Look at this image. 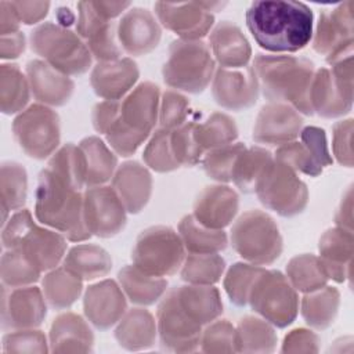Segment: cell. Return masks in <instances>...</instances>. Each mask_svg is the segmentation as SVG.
I'll list each match as a JSON object with an SVG mask.
<instances>
[{"label": "cell", "instance_id": "cell-1", "mask_svg": "<svg viewBox=\"0 0 354 354\" xmlns=\"http://www.w3.org/2000/svg\"><path fill=\"white\" fill-rule=\"evenodd\" d=\"M245 19L256 43L270 53H296L313 39L314 14L301 1H253Z\"/></svg>", "mask_w": 354, "mask_h": 354}, {"label": "cell", "instance_id": "cell-2", "mask_svg": "<svg viewBox=\"0 0 354 354\" xmlns=\"http://www.w3.org/2000/svg\"><path fill=\"white\" fill-rule=\"evenodd\" d=\"M259 88L270 102H282L299 113L314 115L310 104V88L314 64L292 55L257 54L252 65Z\"/></svg>", "mask_w": 354, "mask_h": 354}, {"label": "cell", "instance_id": "cell-3", "mask_svg": "<svg viewBox=\"0 0 354 354\" xmlns=\"http://www.w3.org/2000/svg\"><path fill=\"white\" fill-rule=\"evenodd\" d=\"M159 87L140 83L119 101V112L104 136L111 149L120 156L133 155L149 137L159 116Z\"/></svg>", "mask_w": 354, "mask_h": 354}, {"label": "cell", "instance_id": "cell-4", "mask_svg": "<svg viewBox=\"0 0 354 354\" xmlns=\"http://www.w3.org/2000/svg\"><path fill=\"white\" fill-rule=\"evenodd\" d=\"M35 216L66 239L82 242L91 236L86 227L83 195L47 167L39 174L36 187Z\"/></svg>", "mask_w": 354, "mask_h": 354}, {"label": "cell", "instance_id": "cell-5", "mask_svg": "<svg viewBox=\"0 0 354 354\" xmlns=\"http://www.w3.org/2000/svg\"><path fill=\"white\" fill-rule=\"evenodd\" d=\"M1 241L4 249L18 252L40 272L54 270L66 250L65 236L36 225L26 209L17 212L3 225Z\"/></svg>", "mask_w": 354, "mask_h": 354}, {"label": "cell", "instance_id": "cell-6", "mask_svg": "<svg viewBox=\"0 0 354 354\" xmlns=\"http://www.w3.org/2000/svg\"><path fill=\"white\" fill-rule=\"evenodd\" d=\"M214 58L202 40L177 39L169 47L163 65V80L171 88L187 93H202L214 76Z\"/></svg>", "mask_w": 354, "mask_h": 354}, {"label": "cell", "instance_id": "cell-7", "mask_svg": "<svg viewBox=\"0 0 354 354\" xmlns=\"http://www.w3.org/2000/svg\"><path fill=\"white\" fill-rule=\"evenodd\" d=\"M30 47L47 64L66 76L82 75L91 66L93 55L82 37L58 24L39 25L30 35Z\"/></svg>", "mask_w": 354, "mask_h": 354}, {"label": "cell", "instance_id": "cell-8", "mask_svg": "<svg viewBox=\"0 0 354 354\" xmlns=\"http://www.w3.org/2000/svg\"><path fill=\"white\" fill-rule=\"evenodd\" d=\"M230 239L234 250L250 264H271L282 253L278 225L261 210L243 213L231 227Z\"/></svg>", "mask_w": 354, "mask_h": 354}, {"label": "cell", "instance_id": "cell-9", "mask_svg": "<svg viewBox=\"0 0 354 354\" xmlns=\"http://www.w3.org/2000/svg\"><path fill=\"white\" fill-rule=\"evenodd\" d=\"M185 259V248L180 235L170 227L155 225L144 230L133 248V266L153 277L177 272Z\"/></svg>", "mask_w": 354, "mask_h": 354}, {"label": "cell", "instance_id": "cell-10", "mask_svg": "<svg viewBox=\"0 0 354 354\" xmlns=\"http://www.w3.org/2000/svg\"><path fill=\"white\" fill-rule=\"evenodd\" d=\"M329 65L330 69L321 68L314 73L310 104L314 113L332 119L348 113L353 106V55Z\"/></svg>", "mask_w": 354, "mask_h": 354}, {"label": "cell", "instance_id": "cell-11", "mask_svg": "<svg viewBox=\"0 0 354 354\" xmlns=\"http://www.w3.org/2000/svg\"><path fill=\"white\" fill-rule=\"evenodd\" d=\"M254 192L259 201L282 217H293L308 202L307 185L286 163L272 159L257 181Z\"/></svg>", "mask_w": 354, "mask_h": 354}, {"label": "cell", "instance_id": "cell-12", "mask_svg": "<svg viewBox=\"0 0 354 354\" xmlns=\"http://www.w3.org/2000/svg\"><path fill=\"white\" fill-rule=\"evenodd\" d=\"M248 304L267 322L285 328L299 311V297L286 275L275 270H263L249 293Z\"/></svg>", "mask_w": 354, "mask_h": 354}, {"label": "cell", "instance_id": "cell-13", "mask_svg": "<svg viewBox=\"0 0 354 354\" xmlns=\"http://www.w3.org/2000/svg\"><path fill=\"white\" fill-rule=\"evenodd\" d=\"M12 133L28 156L44 159L53 155L59 144V118L51 108L33 104L14 119Z\"/></svg>", "mask_w": 354, "mask_h": 354}, {"label": "cell", "instance_id": "cell-14", "mask_svg": "<svg viewBox=\"0 0 354 354\" xmlns=\"http://www.w3.org/2000/svg\"><path fill=\"white\" fill-rule=\"evenodd\" d=\"M353 1L340 3L332 10H322L313 33V48L326 57L328 64L353 55Z\"/></svg>", "mask_w": 354, "mask_h": 354}, {"label": "cell", "instance_id": "cell-15", "mask_svg": "<svg viewBox=\"0 0 354 354\" xmlns=\"http://www.w3.org/2000/svg\"><path fill=\"white\" fill-rule=\"evenodd\" d=\"M300 141H290L278 147L274 159L286 163L296 173L318 177L322 170L332 165L325 131L317 126H307L300 131Z\"/></svg>", "mask_w": 354, "mask_h": 354}, {"label": "cell", "instance_id": "cell-16", "mask_svg": "<svg viewBox=\"0 0 354 354\" xmlns=\"http://www.w3.org/2000/svg\"><path fill=\"white\" fill-rule=\"evenodd\" d=\"M83 210L86 227L91 235L109 238L126 225L127 210L112 187H88L83 194Z\"/></svg>", "mask_w": 354, "mask_h": 354}, {"label": "cell", "instance_id": "cell-17", "mask_svg": "<svg viewBox=\"0 0 354 354\" xmlns=\"http://www.w3.org/2000/svg\"><path fill=\"white\" fill-rule=\"evenodd\" d=\"M158 332L165 347L177 351H189L201 340L202 325L194 321L180 306L171 289L158 307Z\"/></svg>", "mask_w": 354, "mask_h": 354}, {"label": "cell", "instance_id": "cell-18", "mask_svg": "<svg viewBox=\"0 0 354 354\" xmlns=\"http://www.w3.org/2000/svg\"><path fill=\"white\" fill-rule=\"evenodd\" d=\"M116 25L100 15L91 1L77 3L76 32L88 47L93 57L100 62L122 58V47L118 41Z\"/></svg>", "mask_w": 354, "mask_h": 354}, {"label": "cell", "instance_id": "cell-19", "mask_svg": "<svg viewBox=\"0 0 354 354\" xmlns=\"http://www.w3.org/2000/svg\"><path fill=\"white\" fill-rule=\"evenodd\" d=\"M153 10L158 22L167 30L178 35L180 39L201 40L214 24L213 12L207 11L202 1H158L153 4Z\"/></svg>", "mask_w": 354, "mask_h": 354}, {"label": "cell", "instance_id": "cell-20", "mask_svg": "<svg viewBox=\"0 0 354 354\" xmlns=\"http://www.w3.org/2000/svg\"><path fill=\"white\" fill-rule=\"evenodd\" d=\"M259 82L252 66L218 68L212 80L214 101L232 111H242L256 104L259 97Z\"/></svg>", "mask_w": 354, "mask_h": 354}, {"label": "cell", "instance_id": "cell-21", "mask_svg": "<svg viewBox=\"0 0 354 354\" xmlns=\"http://www.w3.org/2000/svg\"><path fill=\"white\" fill-rule=\"evenodd\" d=\"M118 41L130 55L151 53L160 41L162 29L156 17L147 8H129L116 25Z\"/></svg>", "mask_w": 354, "mask_h": 354}, {"label": "cell", "instance_id": "cell-22", "mask_svg": "<svg viewBox=\"0 0 354 354\" xmlns=\"http://www.w3.org/2000/svg\"><path fill=\"white\" fill-rule=\"evenodd\" d=\"M46 299L37 286H3L1 319L4 328L33 329L46 317Z\"/></svg>", "mask_w": 354, "mask_h": 354}, {"label": "cell", "instance_id": "cell-23", "mask_svg": "<svg viewBox=\"0 0 354 354\" xmlns=\"http://www.w3.org/2000/svg\"><path fill=\"white\" fill-rule=\"evenodd\" d=\"M300 113L288 104L268 102L264 105L253 127V138L267 145H283L295 141L301 131Z\"/></svg>", "mask_w": 354, "mask_h": 354}, {"label": "cell", "instance_id": "cell-24", "mask_svg": "<svg viewBox=\"0 0 354 354\" xmlns=\"http://www.w3.org/2000/svg\"><path fill=\"white\" fill-rule=\"evenodd\" d=\"M87 319L98 329H108L126 313V295L112 279L100 281L87 288L83 300Z\"/></svg>", "mask_w": 354, "mask_h": 354}, {"label": "cell", "instance_id": "cell-25", "mask_svg": "<svg viewBox=\"0 0 354 354\" xmlns=\"http://www.w3.org/2000/svg\"><path fill=\"white\" fill-rule=\"evenodd\" d=\"M137 64L131 58L98 62L91 72L94 93L105 101H119L127 95L138 79Z\"/></svg>", "mask_w": 354, "mask_h": 354}, {"label": "cell", "instance_id": "cell-26", "mask_svg": "<svg viewBox=\"0 0 354 354\" xmlns=\"http://www.w3.org/2000/svg\"><path fill=\"white\" fill-rule=\"evenodd\" d=\"M239 201L236 192L227 185H209L201 191L194 203V218L212 230H223L231 224Z\"/></svg>", "mask_w": 354, "mask_h": 354}, {"label": "cell", "instance_id": "cell-27", "mask_svg": "<svg viewBox=\"0 0 354 354\" xmlns=\"http://www.w3.org/2000/svg\"><path fill=\"white\" fill-rule=\"evenodd\" d=\"M26 77L33 97L44 104L61 106L66 104L73 93V80L41 59L29 61Z\"/></svg>", "mask_w": 354, "mask_h": 354}, {"label": "cell", "instance_id": "cell-28", "mask_svg": "<svg viewBox=\"0 0 354 354\" xmlns=\"http://www.w3.org/2000/svg\"><path fill=\"white\" fill-rule=\"evenodd\" d=\"M318 260L328 279L339 283L350 278L353 257V231L333 227L324 232L318 243Z\"/></svg>", "mask_w": 354, "mask_h": 354}, {"label": "cell", "instance_id": "cell-29", "mask_svg": "<svg viewBox=\"0 0 354 354\" xmlns=\"http://www.w3.org/2000/svg\"><path fill=\"white\" fill-rule=\"evenodd\" d=\"M129 213L141 212L152 192V178L147 167L138 162H126L112 177V185Z\"/></svg>", "mask_w": 354, "mask_h": 354}, {"label": "cell", "instance_id": "cell-30", "mask_svg": "<svg viewBox=\"0 0 354 354\" xmlns=\"http://www.w3.org/2000/svg\"><path fill=\"white\" fill-rule=\"evenodd\" d=\"M209 48L220 68H243L252 55V48L242 30L232 22L223 21L213 28L209 36Z\"/></svg>", "mask_w": 354, "mask_h": 354}, {"label": "cell", "instance_id": "cell-31", "mask_svg": "<svg viewBox=\"0 0 354 354\" xmlns=\"http://www.w3.org/2000/svg\"><path fill=\"white\" fill-rule=\"evenodd\" d=\"M176 297L185 313L198 324L213 322L223 311L218 290L212 285H185L174 289Z\"/></svg>", "mask_w": 354, "mask_h": 354}, {"label": "cell", "instance_id": "cell-32", "mask_svg": "<svg viewBox=\"0 0 354 354\" xmlns=\"http://www.w3.org/2000/svg\"><path fill=\"white\" fill-rule=\"evenodd\" d=\"M64 268L82 281H93L105 277L111 271L112 259L98 245L80 243L65 254Z\"/></svg>", "mask_w": 354, "mask_h": 354}, {"label": "cell", "instance_id": "cell-33", "mask_svg": "<svg viewBox=\"0 0 354 354\" xmlns=\"http://www.w3.org/2000/svg\"><path fill=\"white\" fill-rule=\"evenodd\" d=\"M79 148L83 153L87 188L108 183L116 171L118 158L115 152L95 136L82 140L79 142Z\"/></svg>", "mask_w": 354, "mask_h": 354}, {"label": "cell", "instance_id": "cell-34", "mask_svg": "<svg viewBox=\"0 0 354 354\" xmlns=\"http://www.w3.org/2000/svg\"><path fill=\"white\" fill-rule=\"evenodd\" d=\"M50 343L54 351H87L93 343V333L80 315L64 313L51 325Z\"/></svg>", "mask_w": 354, "mask_h": 354}, {"label": "cell", "instance_id": "cell-35", "mask_svg": "<svg viewBox=\"0 0 354 354\" xmlns=\"http://www.w3.org/2000/svg\"><path fill=\"white\" fill-rule=\"evenodd\" d=\"M118 279L126 297L138 306L153 304L163 296L167 288L165 278L149 275L133 264L123 267L119 271Z\"/></svg>", "mask_w": 354, "mask_h": 354}, {"label": "cell", "instance_id": "cell-36", "mask_svg": "<svg viewBox=\"0 0 354 354\" xmlns=\"http://www.w3.org/2000/svg\"><path fill=\"white\" fill-rule=\"evenodd\" d=\"M156 322L152 314L144 308H133L122 317L115 330V337L129 350L145 348L155 342Z\"/></svg>", "mask_w": 354, "mask_h": 354}, {"label": "cell", "instance_id": "cell-37", "mask_svg": "<svg viewBox=\"0 0 354 354\" xmlns=\"http://www.w3.org/2000/svg\"><path fill=\"white\" fill-rule=\"evenodd\" d=\"M339 301V290L333 286L325 285L321 289L306 293L300 300V311L310 326L315 329H325L333 322L337 314Z\"/></svg>", "mask_w": 354, "mask_h": 354}, {"label": "cell", "instance_id": "cell-38", "mask_svg": "<svg viewBox=\"0 0 354 354\" xmlns=\"http://www.w3.org/2000/svg\"><path fill=\"white\" fill-rule=\"evenodd\" d=\"M178 235L189 253H218L227 248L228 238L223 230H212L198 223L192 214L178 224Z\"/></svg>", "mask_w": 354, "mask_h": 354}, {"label": "cell", "instance_id": "cell-39", "mask_svg": "<svg viewBox=\"0 0 354 354\" xmlns=\"http://www.w3.org/2000/svg\"><path fill=\"white\" fill-rule=\"evenodd\" d=\"M82 279L66 268H54L41 281V292L51 308L64 310L71 307L82 293Z\"/></svg>", "mask_w": 354, "mask_h": 354}, {"label": "cell", "instance_id": "cell-40", "mask_svg": "<svg viewBox=\"0 0 354 354\" xmlns=\"http://www.w3.org/2000/svg\"><path fill=\"white\" fill-rule=\"evenodd\" d=\"M272 159V155L264 148H245L235 160L231 181L245 194L254 192L259 178Z\"/></svg>", "mask_w": 354, "mask_h": 354}, {"label": "cell", "instance_id": "cell-41", "mask_svg": "<svg viewBox=\"0 0 354 354\" xmlns=\"http://www.w3.org/2000/svg\"><path fill=\"white\" fill-rule=\"evenodd\" d=\"M194 137L203 153H206L210 149L235 142L238 129L234 119L228 115L214 112L205 122L195 123Z\"/></svg>", "mask_w": 354, "mask_h": 354}, {"label": "cell", "instance_id": "cell-42", "mask_svg": "<svg viewBox=\"0 0 354 354\" xmlns=\"http://www.w3.org/2000/svg\"><path fill=\"white\" fill-rule=\"evenodd\" d=\"M29 82L14 64H3L0 69V101L6 115L22 112L29 101Z\"/></svg>", "mask_w": 354, "mask_h": 354}, {"label": "cell", "instance_id": "cell-43", "mask_svg": "<svg viewBox=\"0 0 354 354\" xmlns=\"http://www.w3.org/2000/svg\"><path fill=\"white\" fill-rule=\"evenodd\" d=\"M225 261L218 253H189L180 268L181 278L194 285H213L220 281Z\"/></svg>", "mask_w": 354, "mask_h": 354}, {"label": "cell", "instance_id": "cell-44", "mask_svg": "<svg viewBox=\"0 0 354 354\" xmlns=\"http://www.w3.org/2000/svg\"><path fill=\"white\" fill-rule=\"evenodd\" d=\"M286 278L299 292H313L326 285L328 277L314 254L295 256L286 266Z\"/></svg>", "mask_w": 354, "mask_h": 354}, {"label": "cell", "instance_id": "cell-45", "mask_svg": "<svg viewBox=\"0 0 354 354\" xmlns=\"http://www.w3.org/2000/svg\"><path fill=\"white\" fill-rule=\"evenodd\" d=\"M47 169L77 191L86 185V167L79 145L72 142L64 145L53 155Z\"/></svg>", "mask_w": 354, "mask_h": 354}, {"label": "cell", "instance_id": "cell-46", "mask_svg": "<svg viewBox=\"0 0 354 354\" xmlns=\"http://www.w3.org/2000/svg\"><path fill=\"white\" fill-rule=\"evenodd\" d=\"M277 343L274 329L266 319L256 317H245L236 328L238 350L245 351H271Z\"/></svg>", "mask_w": 354, "mask_h": 354}, {"label": "cell", "instance_id": "cell-47", "mask_svg": "<svg viewBox=\"0 0 354 354\" xmlns=\"http://www.w3.org/2000/svg\"><path fill=\"white\" fill-rule=\"evenodd\" d=\"M264 268L250 263H235L225 274L224 289L235 306H246L249 293Z\"/></svg>", "mask_w": 354, "mask_h": 354}, {"label": "cell", "instance_id": "cell-48", "mask_svg": "<svg viewBox=\"0 0 354 354\" xmlns=\"http://www.w3.org/2000/svg\"><path fill=\"white\" fill-rule=\"evenodd\" d=\"M28 178L25 169L14 162L1 166V206L4 218L7 210H18L26 199Z\"/></svg>", "mask_w": 354, "mask_h": 354}, {"label": "cell", "instance_id": "cell-49", "mask_svg": "<svg viewBox=\"0 0 354 354\" xmlns=\"http://www.w3.org/2000/svg\"><path fill=\"white\" fill-rule=\"evenodd\" d=\"M245 148L246 145L243 142H231L210 149L203 155L201 160L202 167L210 178L218 183H228L231 181V173L235 160Z\"/></svg>", "mask_w": 354, "mask_h": 354}, {"label": "cell", "instance_id": "cell-50", "mask_svg": "<svg viewBox=\"0 0 354 354\" xmlns=\"http://www.w3.org/2000/svg\"><path fill=\"white\" fill-rule=\"evenodd\" d=\"M170 134H171V130L160 127L152 134L149 142L144 149V153H142L144 162L147 166H149L155 171L167 173L180 167V163L174 158V153L171 149Z\"/></svg>", "mask_w": 354, "mask_h": 354}, {"label": "cell", "instance_id": "cell-51", "mask_svg": "<svg viewBox=\"0 0 354 354\" xmlns=\"http://www.w3.org/2000/svg\"><path fill=\"white\" fill-rule=\"evenodd\" d=\"M40 271L35 268L22 254L6 249L1 256V281L4 286L19 288L35 283L40 278Z\"/></svg>", "mask_w": 354, "mask_h": 354}, {"label": "cell", "instance_id": "cell-52", "mask_svg": "<svg viewBox=\"0 0 354 354\" xmlns=\"http://www.w3.org/2000/svg\"><path fill=\"white\" fill-rule=\"evenodd\" d=\"M194 126L195 122L188 120L171 130V149L180 166H194L199 163L205 155L194 137Z\"/></svg>", "mask_w": 354, "mask_h": 354}, {"label": "cell", "instance_id": "cell-53", "mask_svg": "<svg viewBox=\"0 0 354 354\" xmlns=\"http://www.w3.org/2000/svg\"><path fill=\"white\" fill-rule=\"evenodd\" d=\"M189 101L177 91L166 90L159 105V122L163 129L174 130L187 122Z\"/></svg>", "mask_w": 354, "mask_h": 354}, {"label": "cell", "instance_id": "cell-54", "mask_svg": "<svg viewBox=\"0 0 354 354\" xmlns=\"http://www.w3.org/2000/svg\"><path fill=\"white\" fill-rule=\"evenodd\" d=\"M199 343L203 344L205 351H234L236 350V329L225 319L216 321L201 335Z\"/></svg>", "mask_w": 354, "mask_h": 354}, {"label": "cell", "instance_id": "cell-55", "mask_svg": "<svg viewBox=\"0 0 354 354\" xmlns=\"http://www.w3.org/2000/svg\"><path fill=\"white\" fill-rule=\"evenodd\" d=\"M351 133H353V120H340L333 126V140L332 149L336 160L346 166H353V149H351Z\"/></svg>", "mask_w": 354, "mask_h": 354}, {"label": "cell", "instance_id": "cell-56", "mask_svg": "<svg viewBox=\"0 0 354 354\" xmlns=\"http://www.w3.org/2000/svg\"><path fill=\"white\" fill-rule=\"evenodd\" d=\"M19 21L25 25L40 22L50 10L48 1H11Z\"/></svg>", "mask_w": 354, "mask_h": 354}, {"label": "cell", "instance_id": "cell-57", "mask_svg": "<svg viewBox=\"0 0 354 354\" xmlns=\"http://www.w3.org/2000/svg\"><path fill=\"white\" fill-rule=\"evenodd\" d=\"M25 50V36L21 32L1 35V58H17Z\"/></svg>", "mask_w": 354, "mask_h": 354}, {"label": "cell", "instance_id": "cell-58", "mask_svg": "<svg viewBox=\"0 0 354 354\" xmlns=\"http://www.w3.org/2000/svg\"><path fill=\"white\" fill-rule=\"evenodd\" d=\"M19 18L11 4V1H0V33L8 35L19 32Z\"/></svg>", "mask_w": 354, "mask_h": 354}, {"label": "cell", "instance_id": "cell-59", "mask_svg": "<svg viewBox=\"0 0 354 354\" xmlns=\"http://www.w3.org/2000/svg\"><path fill=\"white\" fill-rule=\"evenodd\" d=\"M93 7L95 11L102 15L106 19L113 21L116 17L124 14L130 7V1H105V0H98V1H91Z\"/></svg>", "mask_w": 354, "mask_h": 354}, {"label": "cell", "instance_id": "cell-60", "mask_svg": "<svg viewBox=\"0 0 354 354\" xmlns=\"http://www.w3.org/2000/svg\"><path fill=\"white\" fill-rule=\"evenodd\" d=\"M335 220L337 227L351 231V188H348L347 195L342 201Z\"/></svg>", "mask_w": 354, "mask_h": 354}]
</instances>
